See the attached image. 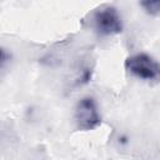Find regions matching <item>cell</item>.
I'll use <instances>...</instances> for the list:
<instances>
[{"label": "cell", "mask_w": 160, "mask_h": 160, "mask_svg": "<svg viewBox=\"0 0 160 160\" xmlns=\"http://www.w3.org/2000/svg\"><path fill=\"white\" fill-rule=\"evenodd\" d=\"M125 69L146 81H160V62L145 52L134 54L125 60Z\"/></svg>", "instance_id": "1"}, {"label": "cell", "mask_w": 160, "mask_h": 160, "mask_svg": "<svg viewBox=\"0 0 160 160\" xmlns=\"http://www.w3.org/2000/svg\"><path fill=\"white\" fill-rule=\"evenodd\" d=\"M94 25L100 35L111 36L122 31L121 16L114 6H104L94 14Z\"/></svg>", "instance_id": "3"}, {"label": "cell", "mask_w": 160, "mask_h": 160, "mask_svg": "<svg viewBox=\"0 0 160 160\" xmlns=\"http://www.w3.org/2000/svg\"><path fill=\"white\" fill-rule=\"evenodd\" d=\"M8 59H10V56H8V52H6V49H1V68L4 69L5 65H6V61Z\"/></svg>", "instance_id": "5"}, {"label": "cell", "mask_w": 160, "mask_h": 160, "mask_svg": "<svg viewBox=\"0 0 160 160\" xmlns=\"http://www.w3.org/2000/svg\"><path fill=\"white\" fill-rule=\"evenodd\" d=\"M74 120L76 128L82 131L94 130L101 124V116L99 114L96 102L92 98L85 96L75 106Z\"/></svg>", "instance_id": "2"}, {"label": "cell", "mask_w": 160, "mask_h": 160, "mask_svg": "<svg viewBox=\"0 0 160 160\" xmlns=\"http://www.w3.org/2000/svg\"><path fill=\"white\" fill-rule=\"evenodd\" d=\"M140 6L149 14L152 16H160V0L156 1H141Z\"/></svg>", "instance_id": "4"}]
</instances>
